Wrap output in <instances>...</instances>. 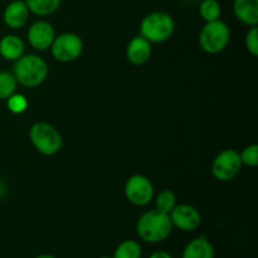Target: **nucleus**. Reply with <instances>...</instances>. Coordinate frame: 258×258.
Segmentation results:
<instances>
[{"label": "nucleus", "instance_id": "nucleus-20", "mask_svg": "<svg viewBox=\"0 0 258 258\" xmlns=\"http://www.w3.org/2000/svg\"><path fill=\"white\" fill-rule=\"evenodd\" d=\"M176 206V197L169 189H164L156 197V209L163 213H170Z\"/></svg>", "mask_w": 258, "mask_h": 258}, {"label": "nucleus", "instance_id": "nucleus-7", "mask_svg": "<svg viewBox=\"0 0 258 258\" xmlns=\"http://www.w3.org/2000/svg\"><path fill=\"white\" fill-rule=\"evenodd\" d=\"M242 161L238 151L226 149L214 158L212 164L213 176L219 181H229L236 178L241 171Z\"/></svg>", "mask_w": 258, "mask_h": 258}, {"label": "nucleus", "instance_id": "nucleus-11", "mask_svg": "<svg viewBox=\"0 0 258 258\" xmlns=\"http://www.w3.org/2000/svg\"><path fill=\"white\" fill-rule=\"evenodd\" d=\"M30 12L24 0H13L5 7L3 20L12 29H20L29 20Z\"/></svg>", "mask_w": 258, "mask_h": 258}, {"label": "nucleus", "instance_id": "nucleus-24", "mask_svg": "<svg viewBox=\"0 0 258 258\" xmlns=\"http://www.w3.org/2000/svg\"><path fill=\"white\" fill-rule=\"evenodd\" d=\"M149 258H173L171 254L166 251H155L150 254Z\"/></svg>", "mask_w": 258, "mask_h": 258}, {"label": "nucleus", "instance_id": "nucleus-25", "mask_svg": "<svg viewBox=\"0 0 258 258\" xmlns=\"http://www.w3.org/2000/svg\"><path fill=\"white\" fill-rule=\"evenodd\" d=\"M5 193H7V186L0 181V198H3L5 196Z\"/></svg>", "mask_w": 258, "mask_h": 258}, {"label": "nucleus", "instance_id": "nucleus-3", "mask_svg": "<svg viewBox=\"0 0 258 258\" xmlns=\"http://www.w3.org/2000/svg\"><path fill=\"white\" fill-rule=\"evenodd\" d=\"M175 23L169 13L151 12L144 17L140 24V35L150 43H164L171 38Z\"/></svg>", "mask_w": 258, "mask_h": 258}, {"label": "nucleus", "instance_id": "nucleus-18", "mask_svg": "<svg viewBox=\"0 0 258 258\" xmlns=\"http://www.w3.org/2000/svg\"><path fill=\"white\" fill-rule=\"evenodd\" d=\"M143 249L134 239H126L116 247L112 258H141Z\"/></svg>", "mask_w": 258, "mask_h": 258}, {"label": "nucleus", "instance_id": "nucleus-1", "mask_svg": "<svg viewBox=\"0 0 258 258\" xmlns=\"http://www.w3.org/2000/svg\"><path fill=\"white\" fill-rule=\"evenodd\" d=\"M173 231L170 217L168 213L151 209L145 212L136 223V232L144 242L159 243L170 236Z\"/></svg>", "mask_w": 258, "mask_h": 258}, {"label": "nucleus", "instance_id": "nucleus-26", "mask_svg": "<svg viewBox=\"0 0 258 258\" xmlns=\"http://www.w3.org/2000/svg\"><path fill=\"white\" fill-rule=\"evenodd\" d=\"M35 258H55L53 254H48V253H43V254H39V256H37Z\"/></svg>", "mask_w": 258, "mask_h": 258}, {"label": "nucleus", "instance_id": "nucleus-6", "mask_svg": "<svg viewBox=\"0 0 258 258\" xmlns=\"http://www.w3.org/2000/svg\"><path fill=\"white\" fill-rule=\"evenodd\" d=\"M50 52L58 62H75L83 52V40L75 33H63L54 38L50 45Z\"/></svg>", "mask_w": 258, "mask_h": 258}, {"label": "nucleus", "instance_id": "nucleus-19", "mask_svg": "<svg viewBox=\"0 0 258 258\" xmlns=\"http://www.w3.org/2000/svg\"><path fill=\"white\" fill-rule=\"evenodd\" d=\"M17 80L14 75L7 71H0V100L7 101L17 91Z\"/></svg>", "mask_w": 258, "mask_h": 258}, {"label": "nucleus", "instance_id": "nucleus-21", "mask_svg": "<svg viewBox=\"0 0 258 258\" xmlns=\"http://www.w3.org/2000/svg\"><path fill=\"white\" fill-rule=\"evenodd\" d=\"M7 106L10 112L15 113V115H20L28 108V101L20 93H13L7 100Z\"/></svg>", "mask_w": 258, "mask_h": 258}, {"label": "nucleus", "instance_id": "nucleus-5", "mask_svg": "<svg viewBox=\"0 0 258 258\" xmlns=\"http://www.w3.org/2000/svg\"><path fill=\"white\" fill-rule=\"evenodd\" d=\"M229 40H231V29L221 19L206 23L199 34L201 48L209 54H218L223 52Z\"/></svg>", "mask_w": 258, "mask_h": 258}, {"label": "nucleus", "instance_id": "nucleus-4", "mask_svg": "<svg viewBox=\"0 0 258 258\" xmlns=\"http://www.w3.org/2000/svg\"><path fill=\"white\" fill-rule=\"evenodd\" d=\"M29 138L38 153L45 156H52L59 153L63 145V139L59 131L44 121L35 122L30 127Z\"/></svg>", "mask_w": 258, "mask_h": 258}, {"label": "nucleus", "instance_id": "nucleus-10", "mask_svg": "<svg viewBox=\"0 0 258 258\" xmlns=\"http://www.w3.org/2000/svg\"><path fill=\"white\" fill-rule=\"evenodd\" d=\"M54 38V28L47 20H37L28 29V42L37 50L49 49Z\"/></svg>", "mask_w": 258, "mask_h": 258}, {"label": "nucleus", "instance_id": "nucleus-13", "mask_svg": "<svg viewBox=\"0 0 258 258\" xmlns=\"http://www.w3.org/2000/svg\"><path fill=\"white\" fill-rule=\"evenodd\" d=\"M233 13L237 19L248 27L258 24V0H233Z\"/></svg>", "mask_w": 258, "mask_h": 258}, {"label": "nucleus", "instance_id": "nucleus-16", "mask_svg": "<svg viewBox=\"0 0 258 258\" xmlns=\"http://www.w3.org/2000/svg\"><path fill=\"white\" fill-rule=\"evenodd\" d=\"M32 14L38 17H48L59 9L62 0H24Z\"/></svg>", "mask_w": 258, "mask_h": 258}, {"label": "nucleus", "instance_id": "nucleus-28", "mask_svg": "<svg viewBox=\"0 0 258 258\" xmlns=\"http://www.w3.org/2000/svg\"><path fill=\"white\" fill-rule=\"evenodd\" d=\"M100 258H112V257H110V256H102V257H100Z\"/></svg>", "mask_w": 258, "mask_h": 258}, {"label": "nucleus", "instance_id": "nucleus-14", "mask_svg": "<svg viewBox=\"0 0 258 258\" xmlns=\"http://www.w3.org/2000/svg\"><path fill=\"white\" fill-rule=\"evenodd\" d=\"M181 258H214V247L206 236H199L186 244Z\"/></svg>", "mask_w": 258, "mask_h": 258}, {"label": "nucleus", "instance_id": "nucleus-22", "mask_svg": "<svg viewBox=\"0 0 258 258\" xmlns=\"http://www.w3.org/2000/svg\"><path fill=\"white\" fill-rule=\"evenodd\" d=\"M239 156H241L242 165L254 168V166L258 165V145L257 144L248 145L247 148L243 149Z\"/></svg>", "mask_w": 258, "mask_h": 258}, {"label": "nucleus", "instance_id": "nucleus-23", "mask_svg": "<svg viewBox=\"0 0 258 258\" xmlns=\"http://www.w3.org/2000/svg\"><path fill=\"white\" fill-rule=\"evenodd\" d=\"M246 48L253 57L258 55V28L257 25L249 28V30L246 34Z\"/></svg>", "mask_w": 258, "mask_h": 258}, {"label": "nucleus", "instance_id": "nucleus-2", "mask_svg": "<svg viewBox=\"0 0 258 258\" xmlns=\"http://www.w3.org/2000/svg\"><path fill=\"white\" fill-rule=\"evenodd\" d=\"M13 75L20 85L29 88L37 87L47 78L48 64L39 55L23 54L15 60Z\"/></svg>", "mask_w": 258, "mask_h": 258}, {"label": "nucleus", "instance_id": "nucleus-8", "mask_svg": "<svg viewBox=\"0 0 258 258\" xmlns=\"http://www.w3.org/2000/svg\"><path fill=\"white\" fill-rule=\"evenodd\" d=\"M154 185L146 176L135 174L125 184V196L131 204L144 207L154 199Z\"/></svg>", "mask_w": 258, "mask_h": 258}, {"label": "nucleus", "instance_id": "nucleus-15", "mask_svg": "<svg viewBox=\"0 0 258 258\" xmlns=\"http://www.w3.org/2000/svg\"><path fill=\"white\" fill-rule=\"evenodd\" d=\"M24 54V42L14 34H7L0 39V55L7 60H17Z\"/></svg>", "mask_w": 258, "mask_h": 258}, {"label": "nucleus", "instance_id": "nucleus-12", "mask_svg": "<svg viewBox=\"0 0 258 258\" xmlns=\"http://www.w3.org/2000/svg\"><path fill=\"white\" fill-rule=\"evenodd\" d=\"M151 43L141 35H136L128 42L126 58L134 66H144L151 57Z\"/></svg>", "mask_w": 258, "mask_h": 258}, {"label": "nucleus", "instance_id": "nucleus-27", "mask_svg": "<svg viewBox=\"0 0 258 258\" xmlns=\"http://www.w3.org/2000/svg\"><path fill=\"white\" fill-rule=\"evenodd\" d=\"M184 3H186V4H194V3L199 2V0H183Z\"/></svg>", "mask_w": 258, "mask_h": 258}, {"label": "nucleus", "instance_id": "nucleus-17", "mask_svg": "<svg viewBox=\"0 0 258 258\" xmlns=\"http://www.w3.org/2000/svg\"><path fill=\"white\" fill-rule=\"evenodd\" d=\"M198 10L206 23L218 20L222 14V7L218 0H201Z\"/></svg>", "mask_w": 258, "mask_h": 258}, {"label": "nucleus", "instance_id": "nucleus-9", "mask_svg": "<svg viewBox=\"0 0 258 258\" xmlns=\"http://www.w3.org/2000/svg\"><path fill=\"white\" fill-rule=\"evenodd\" d=\"M173 227L184 232H193L199 228L202 216L197 208L189 204H176L169 213Z\"/></svg>", "mask_w": 258, "mask_h": 258}]
</instances>
